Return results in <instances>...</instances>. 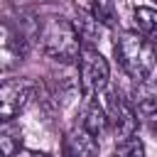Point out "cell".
<instances>
[{
    "mask_svg": "<svg viewBox=\"0 0 157 157\" xmlns=\"http://www.w3.org/2000/svg\"><path fill=\"white\" fill-rule=\"evenodd\" d=\"M108 118L113 123V132H115V142L128 140L137 132V110L128 103V98L120 96L118 88H113L108 93Z\"/></svg>",
    "mask_w": 157,
    "mask_h": 157,
    "instance_id": "obj_5",
    "label": "cell"
},
{
    "mask_svg": "<svg viewBox=\"0 0 157 157\" xmlns=\"http://www.w3.org/2000/svg\"><path fill=\"white\" fill-rule=\"evenodd\" d=\"M135 110L142 118H157V81H140L132 88Z\"/></svg>",
    "mask_w": 157,
    "mask_h": 157,
    "instance_id": "obj_6",
    "label": "cell"
},
{
    "mask_svg": "<svg viewBox=\"0 0 157 157\" xmlns=\"http://www.w3.org/2000/svg\"><path fill=\"white\" fill-rule=\"evenodd\" d=\"M93 17L101 25L113 27L115 25V5H113V0H93Z\"/></svg>",
    "mask_w": 157,
    "mask_h": 157,
    "instance_id": "obj_12",
    "label": "cell"
},
{
    "mask_svg": "<svg viewBox=\"0 0 157 157\" xmlns=\"http://www.w3.org/2000/svg\"><path fill=\"white\" fill-rule=\"evenodd\" d=\"M39 44H42V52L49 59L61 61V64H74L81 56V49H83L76 27L69 20H61V17H52L42 25Z\"/></svg>",
    "mask_w": 157,
    "mask_h": 157,
    "instance_id": "obj_2",
    "label": "cell"
},
{
    "mask_svg": "<svg viewBox=\"0 0 157 157\" xmlns=\"http://www.w3.org/2000/svg\"><path fill=\"white\" fill-rule=\"evenodd\" d=\"M74 27H76V32H78V37H81V44L83 47H93V42L98 39V27H101V22L93 17V15H78L76 17V22H74Z\"/></svg>",
    "mask_w": 157,
    "mask_h": 157,
    "instance_id": "obj_8",
    "label": "cell"
},
{
    "mask_svg": "<svg viewBox=\"0 0 157 157\" xmlns=\"http://www.w3.org/2000/svg\"><path fill=\"white\" fill-rule=\"evenodd\" d=\"M34 96V83L27 78H10L0 88V120L12 123L15 115H20L27 103Z\"/></svg>",
    "mask_w": 157,
    "mask_h": 157,
    "instance_id": "obj_4",
    "label": "cell"
},
{
    "mask_svg": "<svg viewBox=\"0 0 157 157\" xmlns=\"http://www.w3.org/2000/svg\"><path fill=\"white\" fill-rule=\"evenodd\" d=\"M152 128H155V132H157V123H155V125H152Z\"/></svg>",
    "mask_w": 157,
    "mask_h": 157,
    "instance_id": "obj_13",
    "label": "cell"
},
{
    "mask_svg": "<svg viewBox=\"0 0 157 157\" xmlns=\"http://www.w3.org/2000/svg\"><path fill=\"white\" fill-rule=\"evenodd\" d=\"M135 25L142 37L157 39V10L155 7H135Z\"/></svg>",
    "mask_w": 157,
    "mask_h": 157,
    "instance_id": "obj_10",
    "label": "cell"
},
{
    "mask_svg": "<svg viewBox=\"0 0 157 157\" xmlns=\"http://www.w3.org/2000/svg\"><path fill=\"white\" fill-rule=\"evenodd\" d=\"M20 147H22V132H20V128H15L12 123H5L2 130H0L2 157H12L15 152H20Z\"/></svg>",
    "mask_w": 157,
    "mask_h": 157,
    "instance_id": "obj_9",
    "label": "cell"
},
{
    "mask_svg": "<svg viewBox=\"0 0 157 157\" xmlns=\"http://www.w3.org/2000/svg\"><path fill=\"white\" fill-rule=\"evenodd\" d=\"M108 123H110V118H108V113L98 105V101H88V105H86V110H83L81 125H83L91 135L101 137V135L108 130Z\"/></svg>",
    "mask_w": 157,
    "mask_h": 157,
    "instance_id": "obj_7",
    "label": "cell"
},
{
    "mask_svg": "<svg viewBox=\"0 0 157 157\" xmlns=\"http://www.w3.org/2000/svg\"><path fill=\"white\" fill-rule=\"evenodd\" d=\"M110 78V66L105 61V56L96 49V47H83L81 56H78V83L83 96H96L108 86Z\"/></svg>",
    "mask_w": 157,
    "mask_h": 157,
    "instance_id": "obj_3",
    "label": "cell"
},
{
    "mask_svg": "<svg viewBox=\"0 0 157 157\" xmlns=\"http://www.w3.org/2000/svg\"><path fill=\"white\" fill-rule=\"evenodd\" d=\"M113 52H115V59H118L120 69L135 83L150 78V74L155 69V49L150 47V42L142 34H137V32H120L115 37Z\"/></svg>",
    "mask_w": 157,
    "mask_h": 157,
    "instance_id": "obj_1",
    "label": "cell"
},
{
    "mask_svg": "<svg viewBox=\"0 0 157 157\" xmlns=\"http://www.w3.org/2000/svg\"><path fill=\"white\" fill-rule=\"evenodd\" d=\"M115 157H145V145L137 135L115 142Z\"/></svg>",
    "mask_w": 157,
    "mask_h": 157,
    "instance_id": "obj_11",
    "label": "cell"
}]
</instances>
